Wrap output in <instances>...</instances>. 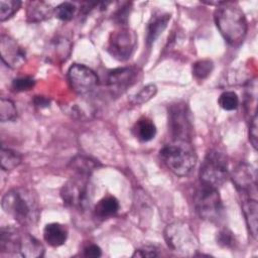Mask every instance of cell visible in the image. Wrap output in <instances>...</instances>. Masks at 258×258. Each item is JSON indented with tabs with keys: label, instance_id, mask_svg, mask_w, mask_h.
Listing matches in <instances>:
<instances>
[{
	"label": "cell",
	"instance_id": "1",
	"mask_svg": "<svg viewBox=\"0 0 258 258\" xmlns=\"http://www.w3.org/2000/svg\"><path fill=\"white\" fill-rule=\"evenodd\" d=\"M2 209L24 227L34 226L40 217L37 196L26 187H14L2 198Z\"/></svg>",
	"mask_w": 258,
	"mask_h": 258
},
{
	"label": "cell",
	"instance_id": "2",
	"mask_svg": "<svg viewBox=\"0 0 258 258\" xmlns=\"http://www.w3.org/2000/svg\"><path fill=\"white\" fill-rule=\"evenodd\" d=\"M214 19L224 39L232 46L240 45L247 33V20L237 3L220 2Z\"/></svg>",
	"mask_w": 258,
	"mask_h": 258
},
{
	"label": "cell",
	"instance_id": "3",
	"mask_svg": "<svg viewBox=\"0 0 258 258\" xmlns=\"http://www.w3.org/2000/svg\"><path fill=\"white\" fill-rule=\"evenodd\" d=\"M159 156L164 165L178 176L187 175L197 163L196 151L188 141L172 140L160 149Z\"/></svg>",
	"mask_w": 258,
	"mask_h": 258
},
{
	"label": "cell",
	"instance_id": "4",
	"mask_svg": "<svg viewBox=\"0 0 258 258\" xmlns=\"http://www.w3.org/2000/svg\"><path fill=\"white\" fill-rule=\"evenodd\" d=\"M164 239L168 247L180 254L195 255L199 241L190 226L181 221L168 224L164 229Z\"/></svg>",
	"mask_w": 258,
	"mask_h": 258
},
{
	"label": "cell",
	"instance_id": "5",
	"mask_svg": "<svg viewBox=\"0 0 258 258\" xmlns=\"http://www.w3.org/2000/svg\"><path fill=\"white\" fill-rule=\"evenodd\" d=\"M228 174L227 156L219 150H210L200 168V182L219 189L226 181Z\"/></svg>",
	"mask_w": 258,
	"mask_h": 258
},
{
	"label": "cell",
	"instance_id": "6",
	"mask_svg": "<svg viewBox=\"0 0 258 258\" xmlns=\"http://www.w3.org/2000/svg\"><path fill=\"white\" fill-rule=\"evenodd\" d=\"M194 205L197 214L203 220L216 222L222 216L223 205L218 188L200 182L194 194Z\"/></svg>",
	"mask_w": 258,
	"mask_h": 258
},
{
	"label": "cell",
	"instance_id": "7",
	"mask_svg": "<svg viewBox=\"0 0 258 258\" xmlns=\"http://www.w3.org/2000/svg\"><path fill=\"white\" fill-rule=\"evenodd\" d=\"M167 120L172 140L191 142L194 126L189 109L184 102H176L168 107Z\"/></svg>",
	"mask_w": 258,
	"mask_h": 258
},
{
	"label": "cell",
	"instance_id": "8",
	"mask_svg": "<svg viewBox=\"0 0 258 258\" xmlns=\"http://www.w3.org/2000/svg\"><path fill=\"white\" fill-rule=\"evenodd\" d=\"M63 205L75 210H85L90 203V188L87 176L76 175L60 189Z\"/></svg>",
	"mask_w": 258,
	"mask_h": 258
},
{
	"label": "cell",
	"instance_id": "9",
	"mask_svg": "<svg viewBox=\"0 0 258 258\" xmlns=\"http://www.w3.org/2000/svg\"><path fill=\"white\" fill-rule=\"evenodd\" d=\"M68 80L71 88L79 95L90 94L99 84V79L95 72L81 63H74L70 67Z\"/></svg>",
	"mask_w": 258,
	"mask_h": 258
},
{
	"label": "cell",
	"instance_id": "10",
	"mask_svg": "<svg viewBox=\"0 0 258 258\" xmlns=\"http://www.w3.org/2000/svg\"><path fill=\"white\" fill-rule=\"evenodd\" d=\"M136 45L135 33L127 27L122 26L111 33L108 44L109 53L118 60L128 59Z\"/></svg>",
	"mask_w": 258,
	"mask_h": 258
},
{
	"label": "cell",
	"instance_id": "11",
	"mask_svg": "<svg viewBox=\"0 0 258 258\" xmlns=\"http://www.w3.org/2000/svg\"><path fill=\"white\" fill-rule=\"evenodd\" d=\"M231 178L236 189L243 197L257 199V173L252 165L245 162L239 163L233 169Z\"/></svg>",
	"mask_w": 258,
	"mask_h": 258
},
{
	"label": "cell",
	"instance_id": "12",
	"mask_svg": "<svg viewBox=\"0 0 258 258\" xmlns=\"http://www.w3.org/2000/svg\"><path fill=\"white\" fill-rule=\"evenodd\" d=\"M0 53L2 61L11 69L21 67L25 62V51L12 37L2 34L0 37Z\"/></svg>",
	"mask_w": 258,
	"mask_h": 258
},
{
	"label": "cell",
	"instance_id": "13",
	"mask_svg": "<svg viewBox=\"0 0 258 258\" xmlns=\"http://www.w3.org/2000/svg\"><path fill=\"white\" fill-rule=\"evenodd\" d=\"M138 71L133 67L118 68L108 73L106 81L108 87L114 92L125 91L135 83Z\"/></svg>",
	"mask_w": 258,
	"mask_h": 258
},
{
	"label": "cell",
	"instance_id": "14",
	"mask_svg": "<svg viewBox=\"0 0 258 258\" xmlns=\"http://www.w3.org/2000/svg\"><path fill=\"white\" fill-rule=\"evenodd\" d=\"M169 20L170 14L168 13L156 12L151 16L146 29V42L148 46H150L164 31Z\"/></svg>",
	"mask_w": 258,
	"mask_h": 258
},
{
	"label": "cell",
	"instance_id": "15",
	"mask_svg": "<svg viewBox=\"0 0 258 258\" xmlns=\"http://www.w3.org/2000/svg\"><path fill=\"white\" fill-rule=\"evenodd\" d=\"M242 211L245 217V222L251 236L257 238V218H258V203L257 199L244 197L242 203Z\"/></svg>",
	"mask_w": 258,
	"mask_h": 258
},
{
	"label": "cell",
	"instance_id": "16",
	"mask_svg": "<svg viewBox=\"0 0 258 258\" xmlns=\"http://www.w3.org/2000/svg\"><path fill=\"white\" fill-rule=\"evenodd\" d=\"M21 234L13 227H2L0 232V250L5 253H18Z\"/></svg>",
	"mask_w": 258,
	"mask_h": 258
},
{
	"label": "cell",
	"instance_id": "17",
	"mask_svg": "<svg viewBox=\"0 0 258 258\" xmlns=\"http://www.w3.org/2000/svg\"><path fill=\"white\" fill-rule=\"evenodd\" d=\"M18 254L24 258H38L43 256L44 248L33 236L22 233Z\"/></svg>",
	"mask_w": 258,
	"mask_h": 258
},
{
	"label": "cell",
	"instance_id": "18",
	"mask_svg": "<svg viewBox=\"0 0 258 258\" xmlns=\"http://www.w3.org/2000/svg\"><path fill=\"white\" fill-rule=\"evenodd\" d=\"M43 238L52 247L61 246L67 241L68 229L59 223H49L43 229Z\"/></svg>",
	"mask_w": 258,
	"mask_h": 258
},
{
	"label": "cell",
	"instance_id": "19",
	"mask_svg": "<svg viewBox=\"0 0 258 258\" xmlns=\"http://www.w3.org/2000/svg\"><path fill=\"white\" fill-rule=\"evenodd\" d=\"M54 14V8L43 1H31L26 9L27 20L30 22H39L46 20Z\"/></svg>",
	"mask_w": 258,
	"mask_h": 258
},
{
	"label": "cell",
	"instance_id": "20",
	"mask_svg": "<svg viewBox=\"0 0 258 258\" xmlns=\"http://www.w3.org/2000/svg\"><path fill=\"white\" fill-rule=\"evenodd\" d=\"M99 166H101L99 161L84 155L75 156L69 163V167L76 173V175H82L87 177H89L91 173Z\"/></svg>",
	"mask_w": 258,
	"mask_h": 258
},
{
	"label": "cell",
	"instance_id": "21",
	"mask_svg": "<svg viewBox=\"0 0 258 258\" xmlns=\"http://www.w3.org/2000/svg\"><path fill=\"white\" fill-rule=\"evenodd\" d=\"M119 210V202L113 196H106L102 198L95 206L94 214L100 220L108 219L114 216Z\"/></svg>",
	"mask_w": 258,
	"mask_h": 258
},
{
	"label": "cell",
	"instance_id": "22",
	"mask_svg": "<svg viewBox=\"0 0 258 258\" xmlns=\"http://www.w3.org/2000/svg\"><path fill=\"white\" fill-rule=\"evenodd\" d=\"M133 133L138 140L147 142L154 138L156 134V127L152 120L147 117H142L135 123Z\"/></svg>",
	"mask_w": 258,
	"mask_h": 258
},
{
	"label": "cell",
	"instance_id": "23",
	"mask_svg": "<svg viewBox=\"0 0 258 258\" xmlns=\"http://www.w3.org/2000/svg\"><path fill=\"white\" fill-rule=\"evenodd\" d=\"M21 162V156L14 150L1 147L0 163L3 170H12L17 167Z\"/></svg>",
	"mask_w": 258,
	"mask_h": 258
},
{
	"label": "cell",
	"instance_id": "24",
	"mask_svg": "<svg viewBox=\"0 0 258 258\" xmlns=\"http://www.w3.org/2000/svg\"><path fill=\"white\" fill-rule=\"evenodd\" d=\"M214 69L213 61L210 59H200L192 64V75L198 80L207 79Z\"/></svg>",
	"mask_w": 258,
	"mask_h": 258
},
{
	"label": "cell",
	"instance_id": "25",
	"mask_svg": "<svg viewBox=\"0 0 258 258\" xmlns=\"http://www.w3.org/2000/svg\"><path fill=\"white\" fill-rule=\"evenodd\" d=\"M17 117V109L9 99L2 98L0 101V120L1 122L13 121Z\"/></svg>",
	"mask_w": 258,
	"mask_h": 258
},
{
	"label": "cell",
	"instance_id": "26",
	"mask_svg": "<svg viewBox=\"0 0 258 258\" xmlns=\"http://www.w3.org/2000/svg\"><path fill=\"white\" fill-rule=\"evenodd\" d=\"M20 5L19 0H0V20L5 21L12 17L18 11Z\"/></svg>",
	"mask_w": 258,
	"mask_h": 258
},
{
	"label": "cell",
	"instance_id": "27",
	"mask_svg": "<svg viewBox=\"0 0 258 258\" xmlns=\"http://www.w3.org/2000/svg\"><path fill=\"white\" fill-rule=\"evenodd\" d=\"M218 103L224 110L233 111L236 110L239 105V98L235 92L226 91L220 95Z\"/></svg>",
	"mask_w": 258,
	"mask_h": 258
},
{
	"label": "cell",
	"instance_id": "28",
	"mask_svg": "<svg viewBox=\"0 0 258 258\" xmlns=\"http://www.w3.org/2000/svg\"><path fill=\"white\" fill-rule=\"evenodd\" d=\"M157 93V88L153 84H149L145 87H143L137 94L134 95L132 99V103L134 105H141L149 101L151 98H153Z\"/></svg>",
	"mask_w": 258,
	"mask_h": 258
},
{
	"label": "cell",
	"instance_id": "29",
	"mask_svg": "<svg viewBox=\"0 0 258 258\" xmlns=\"http://www.w3.org/2000/svg\"><path fill=\"white\" fill-rule=\"evenodd\" d=\"M76 11H77V8L75 4L71 2H62L54 8V15L56 18L60 20L68 21L75 16Z\"/></svg>",
	"mask_w": 258,
	"mask_h": 258
},
{
	"label": "cell",
	"instance_id": "30",
	"mask_svg": "<svg viewBox=\"0 0 258 258\" xmlns=\"http://www.w3.org/2000/svg\"><path fill=\"white\" fill-rule=\"evenodd\" d=\"M83 103H77V104H73V105H69L68 106V114H71L72 117L75 118H79V119H86V118H90V115L92 114L91 112V107L86 108Z\"/></svg>",
	"mask_w": 258,
	"mask_h": 258
},
{
	"label": "cell",
	"instance_id": "31",
	"mask_svg": "<svg viewBox=\"0 0 258 258\" xmlns=\"http://www.w3.org/2000/svg\"><path fill=\"white\" fill-rule=\"evenodd\" d=\"M35 85V81L31 77H19L12 81V89L16 92H24L32 89Z\"/></svg>",
	"mask_w": 258,
	"mask_h": 258
},
{
	"label": "cell",
	"instance_id": "32",
	"mask_svg": "<svg viewBox=\"0 0 258 258\" xmlns=\"http://www.w3.org/2000/svg\"><path fill=\"white\" fill-rule=\"evenodd\" d=\"M217 243L222 247H231L234 244L233 233L228 229H223L218 233Z\"/></svg>",
	"mask_w": 258,
	"mask_h": 258
},
{
	"label": "cell",
	"instance_id": "33",
	"mask_svg": "<svg viewBox=\"0 0 258 258\" xmlns=\"http://www.w3.org/2000/svg\"><path fill=\"white\" fill-rule=\"evenodd\" d=\"M257 114L250 117V124H249V141L254 149H257L258 144V133H257Z\"/></svg>",
	"mask_w": 258,
	"mask_h": 258
},
{
	"label": "cell",
	"instance_id": "34",
	"mask_svg": "<svg viewBox=\"0 0 258 258\" xmlns=\"http://www.w3.org/2000/svg\"><path fill=\"white\" fill-rule=\"evenodd\" d=\"M156 256H158L156 248L150 245L142 246L136 249L132 254V257H156Z\"/></svg>",
	"mask_w": 258,
	"mask_h": 258
},
{
	"label": "cell",
	"instance_id": "35",
	"mask_svg": "<svg viewBox=\"0 0 258 258\" xmlns=\"http://www.w3.org/2000/svg\"><path fill=\"white\" fill-rule=\"evenodd\" d=\"M102 255L101 248L96 244H90L84 249V256L89 258H97Z\"/></svg>",
	"mask_w": 258,
	"mask_h": 258
},
{
	"label": "cell",
	"instance_id": "36",
	"mask_svg": "<svg viewBox=\"0 0 258 258\" xmlns=\"http://www.w3.org/2000/svg\"><path fill=\"white\" fill-rule=\"evenodd\" d=\"M34 104L38 107H47L49 105V100L43 96H36L34 98Z\"/></svg>",
	"mask_w": 258,
	"mask_h": 258
}]
</instances>
